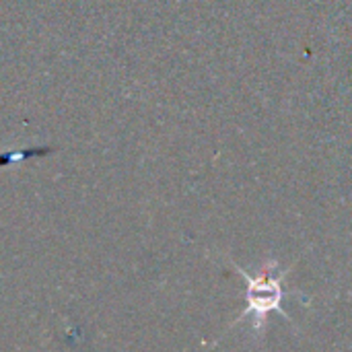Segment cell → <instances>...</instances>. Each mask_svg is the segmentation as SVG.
I'll return each mask as SVG.
<instances>
[{"label": "cell", "mask_w": 352, "mask_h": 352, "mask_svg": "<svg viewBox=\"0 0 352 352\" xmlns=\"http://www.w3.org/2000/svg\"><path fill=\"white\" fill-rule=\"evenodd\" d=\"M231 264H233L235 272L248 280V291H245L248 307L231 326H237V324L245 322L250 316H254V332H262L266 328V318L272 311H278L287 322H291L289 314L283 309V299H285L283 280L291 274V270H283V272L274 274L278 260H266L258 274H250L235 262H231Z\"/></svg>", "instance_id": "6da1fadb"}]
</instances>
